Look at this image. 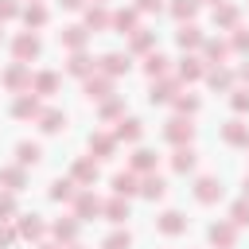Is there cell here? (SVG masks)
<instances>
[{"label": "cell", "mask_w": 249, "mask_h": 249, "mask_svg": "<svg viewBox=\"0 0 249 249\" xmlns=\"http://www.w3.org/2000/svg\"><path fill=\"white\" fill-rule=\"evenodd\" d=\"M19 160H23V163H27V160L35 163V160H39V148H35V144H23V148H19Z\"/></svg>", "instance_id": "cell-1"}]
</instances>
